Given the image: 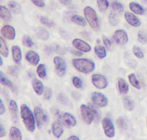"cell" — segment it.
<instances>
[{"instance_id":"cell-1","label":"cell","mask_w":147,"mask_h":140,"mask_svg":"<svg viewBox=\"0 0 147 140\" xmlns=\"http://www.w3.org/2000/svg\"><path fill=\"white\" fill-rule=\"evenodd\" d=\"M21 116L25 127L30 133L35 130L34 116L28 106L23 104L21 105Z\"/></svg>"},{"instance_id":"cell-2","label":"cell","mask_w":147,"mask_h":140,"mask_svg":"<svg viewBox=\"0 0 147 140\" xmlns=\"http://www.w3.org/2000/svg\"><path fill=\"white\" fill-rule=\"evenodd\" d=\"M72 62L73 66L77 70L84 74L90 73L95 69L94 62L88 59H74Z\"/></svg>"},{"instance_id":"cell-3","label":"cell","mask_w":147,"mask_h":140,"mask_svg":"<svg viewBox=\"0 0 147 140\" xmlns=\"http://www.w3.org/2000/svg\"><path fill=\"white\" fill-rule=\"evenodd\" d=\"M83 12L85 18L90 27L95 30H98L99 28V23L95 10L91 7L87 6L84 8Z\"/></svg>"},{"instance_id":"cell-4","label":"cell","mask_w":147,"mask_h":140,"mask_svg":"<svg viewBox=\"0 0 147 140\" xmlns=\"http://www.w3.org/2000/svg\"><path fill=\"white\" fill-rule=\"evenodd\" d=\"M34 116L38 128H41L43 126L46 125L48 122V117L47 113L39 107L34 108Z\"/></svg>"},{"instance_id":"cell-5","label":"cell","mask_w":147,"mask_h":140,"mask_svg":"<svg viewBox=\"0 0 147 140\" xmlns=\"http://www.w3.org/2000/svg\"><path fill=\"white\" fill-rule=\"evenodd\" d=\"M80 109L83 121L86 124H90L95 116L94 111L86 104H82L80 107Z\"/></svg>"},{"instance_id":"cell-6","label":"cell","mask_w":147,"mask_h":140,"mask_svg":"<svg viewBox=\"0 0 147 140\" xmlns=\"http://www.w3.org/2000/svg\"><path fill=\"white\" fill-rule=\"evenodd\" d=\"M91 101L94 105L98 107H104L108 103L107 98L100 92H94L91 96Z\"/></svg>"},{"instance_id":"cell-7","label":"cell","mask_w":147,"mask_h":140,"mask_svg":"<svg viewBox=\"0 0 147 140\" xmlns=\"http://www.w3.org/2000/svg\"><path fill=\"white\" fill-rule=\"evenodd\" d=\"M55 71L59 77H63L67 71V65L65 60L60 56H56L53 58Z\"/></svg>"},{"instance_id":"cell-8","label":"cell","mask_w":147,"mask_h":140,"mask_svg":"<svg viewBox=\"0 0 147 140\" xmlns=\"http://www.w3.org/2000/svg\"><path fill=\"white\" fill-rule=\"evenodd\" d=\"M113 40L118 45H125L127 43L129 40L127 33L124 29H117L113 33Z\"/></svg>"},{"instance_id":"cell-9","label":"cell","mask_w":147,"mask_h":140,"mask_svg":"<svg viewBox=\"0 0 147 140\" xmlns=\"http://www.w3.org/2000/svg\"><path fill=\"white\" fill-rule=\"evenodd\" d=\"M105 134L109 138H113L115 135V128L112 121L107 118H103L102 121Z\"/></svg>"},{"instance_id":"cell-10","label":"cell","mask_w":147,"mask_h":140,"mask_svg":"<svg viewBox=\"0 0 147 140\" xmlns=\"http://www.w3.org/2000/svg\"><path fill=\"white\" fill-rule=\"evenodd\" d=\"M93 85L99 89H103L107 87V81L105 76L100 74H94L91 77Z\"/></svg>"},{"instance_id":"cell-11","label":"cell","mask_w":147,"mask_h":140,"mask_svg":"<svg viewBox=\"0 0 147 140\" xmlns=\"http://www.w3.org/2000/svg\"><path fill=\"white\" fill-rule=\"evenodd\" d=\"M61 122L67 128H71L75 126L76 121L75 117L71 113L65 112L60 115L59 117Z\"/></svg>"},{"instance_id":"cell-12","label":"cell","mask_w":147,"mask_h":140,"mask_svg":"<svg viewBox=\"0 0 147 140\" xmlns=\"http://www.w3.org/2000/svg\"><path fill=\"white\" fill-rule=\"evenodd\" d=\"M72 44L76 48L80 50V51L87 52L90 51L91 50V47L90 44H88L84 40L79 39H74L72 41Z\"/></svg>"},{"instance_id":"cell-13","label":"cell","mask_w":147,"mask_h":140,"mask_svg":"<svg viewBox=\"0 0 147 140\" xmlns=\"http://www.w3.org/2000/svg\"><path fill=\"white\" fill-rule=\"evenodd\" d=\"M125 18L127 22L133 27H138L141 24L140 19L131 12H126L125 13Z\"/></svg>"},{"instance_id":"cell-14","label":"cell","mask_w":147,"mask_h":140,"mask_svg":"<svg viewBox=\"0 0 147 140\" xmlns=\"http://www.w3.org/2000/svg\"><path fill=\"white\" fill-rule=\"evenodd\" d=\"M1 35L5 38L13 40L15 38L16 36V31L15 29L9 25H4L1 29Z\"/></svg>"},{"instance_id":"cell-15","label":"cell","mask_w":147,"mask_h":140,"mask_svg":"<svg viewBox=\"0 0 147 140\" xmlns=\"http://www.w3.org/2000/svg\"><path fill=\"white\" fill-rule=\"evenodd\" d=\"M25 58L27 61L32 65H37L40 61V56L38 54L33 51H28L26 55Z\"/></svg>"},{"instance_id":"cell-16","label":"cell","mask_w":147,"mask_h":140,"mask_svg":"<svg viewBox=\"0 0 147 140\" xmlns=\"http://www.w3.org/2000/svg\"><path fill=\"white\" fill-rule=\"evenodd\" d=\"M9 111L12 119L14 122H16L18 120V106L17 103L14 100H11L9 102Z\"/></svg>"},{"instance_id":"cell-17","label":"cell","mask_w":147,"mask_h":140,"mask_svg":"<svg viewBox=\"0 0 147 140\" xmlns=\"http://www.w3.org/2000/svg\"><path fill=\"white\" fill-rule=\"evenodd\" d=\"M11 52L14 63L19 64L22 59V52L20 47L18 46H13L11 47Z\"/></svg>"},{"instance_id":"cell-18","label":"cell","mask_w":147,"mask_h":140,"mask_svg":"<svg viewBox=\"0 0 147 140\" xmlns=\"http://www.w3.org/2000/svg\"><path fill=\"white\" fill-rule=\"evenodd\" d=\"M129 6L131 11L136 14L142 15L145 13L144 7L137 2H131L129 3Z\"/></svg>"},{"instance_id":"cell-19","label":"cell","mask_w":147,"mask_h":140,"mask_svg":"<svg viewBox=\"0 0 147 140\" xmlns=\"http://www.w3.org/2000/svg\"><path fill=\"white\" fill-rule=\"evenodd\" d=\"M35 32L37 37L42 40H44V41L47 40L49 37V32L45 28L43 27H37L35 29Z\"/></svg>"},{"instance_id":"cell-20","label":"cell","mask_w":147,"mask_h":140,"mask_svg":"<svg viewBox=\"0 0 147 140\" xmlns=\"http://www.w3.org/2000/svg\"><path fill=\"white\" fill-rule=\"evenodd\" d=\"M52 133L54 136L57 138H59L63 133L64 130L62 125L59 122H55L52 126Z\"/></svg>"},{"instance_id":"cell-21","label":"cell","mask_w":147,"mask_h":140,"mask_svg":"<svg viewBox=\"0 0 147 140\" xmlns=\"http://www.w3.org/2000/svg\"><path fill=\"white\" fill-rule=\"evenodd\" d=\"M32 86L36 93L41 96L44 92V86L42 82L38 79H34L32 81Z\"/></svg>"},{"instance_id":"cell-22","label":"cell","mask_w":147,"mask_h":140,"mask_svg":"<svg viewBox=\"0 0 147 140\" xmlns=\"http://www.w3.org/2000/svg\"><path fill=\"white\" fill-rule=\"evenodd\" d=\"M118 86L119 91L121 94H124L129 92V85L122 78H119L118 79Z\"/></svg>"},{"instance_id":"cell-23","label":"cell","mask_w":147,"mask_h":140,"mask_svg":"<svg viewBox=\"0 0 147 140\" xmlns=\"http://www.w3.org/2000/svg\"><path fill=\"white\" fill-rule=\"evenodd\" d=\"M0 82L3 85L8 87L11 90H14V86L11 81L6 77V75L0 70Z\"/></svg>"},{"instance_id":"cell-24","label":"cell","mask_w":147,"mask_h":140,"mask_svg":"<svg viewBox=\"0 0 147 140\" xmlns=\"http://www.w3.org/2000/svg\"><path fill=\"white\" fill-rule=\"evenodd\" d=\"M9 137L11 139L21 140L22 139L21 132L19 128L13 126L10 129Z\"/></svg>"},{"instance_id":"cell-25","label":"cell","mask_w":147,"mask_h":140,"mask_svg":"<svg viewBox=\"0 0 147 140\" xmlns=\"http://www.w3.org/2000/svg\"><path fill=\"white\" fill-rule=\"evenodd\" d=\"M57 100L63 105L69 107H72V104L69 98L63 93H60L57 96Z\"/></svg>"},{"instance_id":"cell-26","label":"cell","mask_w":147,"mask_h":140,"mask_svg":"<svg viewBox=\"0 0 147 140\" xmlns=\"http://www.w3.org/2000/svg\"><path fill=\"white\" fill-rule=\"evenodd\" d=\"M0 17L7 21H10L11 18L9 10L4 6L0 5Z\"/></svg>"},{"instance_id":"cell-27","label":"cell","mask_w":147,"mask_h":140,"mask_svg":"<svg viewBox=\"0 0 147 140\" xmlns=\"http://www.w3.org/2000/svg\"><path fill=\"white\" fill-rule=\"evenodd\" d=\"M8 6L11 12L14 14H19L21 12V6L17 2L10 1L8 2Z\"/></svg>"},{"instance_id":"cell-28","label":"cell","mask_w":147,"mask_h":140,"mask_svg":"<svg viewBox=\"0 0 147 140\" xmlns=\"http://www.w3.org/2000/svg\"><path fill=\"white\" fill-rule=\"evenodd\" d=\"M123 104L125 108L127 111H131L134 108V104L133 101L128 96H125L123 97Z\"/></svg>"},{"instance_id":"cell-29","label":"cell","mask_w":147,"mask_h":140,"mask_svg":"<svg viewBox=\"0 0 147 140\" xmlns=\"http://www.w3.org/2000/svg\"><path fill=\"white\" fill-rule=\"evenodd\" d=\"M0 53L2 56L7 58L9 55V50L5 39L0 36Z\"/></svg>"},{"instance_id":"cell-30","label":"cell","mask_w":147,"mask_h":140,"mask_svg":"<svg viewBox=\"0 0 147 140\" xmlns=\"http://www.w3.org/2000/svg\"><path fill=\"white\" fill-rule=\"evenodd\" d=\"M94 51L97 56L100 59H103L106 57L107 52L104 46H96L94 47Z\"/></svg>"},{"instance_id":"cell-31","label":"cell","mask_w":147,"mask_h":140,"mask_svg":"<svg viewBox=\"0 0 147 140\" xmlns=\"http://www.w3.org/2000/svg\"><path fill=\"white\" fill-rule=\"evenodd\" d=\"M71 21L74 23H75L78 25H80V26L84 27V26L86 25V20L83 17L79 16V15L75 14V15L72 16L71 17Z\"/></svg>"},{"instance_id":"cell-32","label":"cell","mask_w":147,"mask_h":140,"mask_svg":"<svg viewBox=\"0 0 147 140\" xmlns=\"http://www.w3.org/2000/svg\"><path fill=\"white\" fill-rule=\"evenodd\" d=\"M128 79H129V81L130 82V83L131 84V85L137 88V89H140L141 88V86H140V82L139 81H138L136 75L133 73H131L129 75H128Z\"/></svg>"},{"instance_id":"cell-33","label":"cell","mask_w":147,"mask_h":140,"mask_svg":"<svg viewBox=\"0 0 147 140\" xmlns=\"http://www.w3.org/2000/svg\"><path fill=\"white\" fill-rule=\"evenodd\" d=\"M137 40L142 44L147 43V33L144 31H139L137 33Z\"/></svg>"},{"instance_id":"cell-34","label":"cell","mask_w":147,"mask_h":140,"mask_svg":"<svg viewBox=\"0 0 147 140\" xmlns=\"http://www.w3.org/2000/svg\"><path fill=\"white\" fill-rule=\"evenodd\" d=\"M111 6L114 11L115 12H118V13H121L124 10V7L123 5L119 2L118 1H114L111 3Z\"/></svg>"},{"instance_id":"cell-35","label":"cell","mask_w":147,"mask_h":140,"mask_svg":"<svg viewBox=\"0 0 147 140\" xmlns=\"http://www.w3.org/2000/svg\"><path fill=\"white\" fill-rule=\"evenodd\" d=\"M99 9L102 12H105L109 6V3L107 0H96Z\"/></svg>"},{"instance_id":"cell-36","label":"cell","mask_w":147,"mask_h":140,"mask_svg":"<svg viewBox=\"0 0 147 140\" xmlns=\"http://www.w3.org/2000/svg\"><path fill=\"white\" fill-rule=\"evenodd\" d=\"M37 73L39 77L44 78L47 75V71L45 66L44 64H39L37 68Z\"/></svg>"},{"instance_id":"cell-37","label":"cell","mask_w":147,"mask_h":140,"mask_svg":"<svg viewBox=\"0 0 147 140\" xmlns=\"http://www.w3.org/2000/svg\"><path fill=\"white\" fill-rule=\"evenodd\" d=\"M109 21L110 24H111L113 26H115L117 25V24L119 22V20H118V16L115 12H111L110 13L109 16Z\"/></svg>"},{"instance_id":"cell-38","label":"cell","mask_w":147,"mask_h":140,"mask_svg":"<svg viewBox=\"0 0 147 140\" xmlns=\"http://www.w3.org/2000/svg\"><path fill=\"white\" fill-rule=\"evenodd\" d=\"M40 21L41 24L44 25L45 26L48 28H52L55 26V23L51 20L45 17H41L40 18Z\"/></svg>"},{"instance_id":"cell-39","label":"cell","mask_w":147,"mask_h":140,"mask_svg":"<svg viewBox=\"0 0 147 140\" xmlns=\"http://www.w3.org/2000/svg\"><path fill=\"white\" fill-rule=\"evenodd\" d=\"M22 42L23 45L26 47H32L33 45V42L32 39L27 35H25L22 37Z\"/></svg>"},{"instance_id":"cell-40","label":"cell","mask_w":147,"mask_h":140,"mask_svg":"<svg viewBox=\"0 0 147 140\" xmlns=\"http://www.w3.org/2000/svg\"><path fill=\"white\" fill-rule=\"evenodd\" d=\"M133 52L134 55L138 58L142 59L144 58V55L141 48L137 46H134L133 47Z\"/></svg>"},{"instance_id":"cell-41","label":"cell","mask_w":147,"mask_h":140,"mask_svg":"<svg viewBox=\"0 0 147 140\" xmlns=\"http://www.w3.org/2000/svg\"><path fill=\"white\" fill-rule=\"evenodd\" d=\"M72 84L74 86L77 88V89H80L82 86V81L78 77H74L72 78Z\"/></svg>"},{"instance_id":"cell-42","label":"cell","mask_w":147,"mask_h":140,"mask_svg":"<svg viewBox=\"0 0 147 140\" xmlns=\"http://www.w3.org/2000/svg\"><path fill=\"white\" fill-rule=\"evenodd\" d=\"M18 68L16 66H10L7 69L9 74L13 76H17L18 74Z\"/></svg>"},{"instance_id":"cell-43","label":"cell","mask_w":147,"mask_h":140,"mask_svg":"<svg viewBox=\"0 0 147 140\" xmlns=\"http://www.w3.org/2000/svg\"><path fill=\"white\" fill-rule=\"evenodd\" d=\"M52 95V90L49 88H47L45 89L44 92V97L46 100H49Z\"/></svg>"},{"instance_id":"cell-44","label":"cell","mask_w":147,"mask_h":140,"mask_svg":"<svg viewBox=\"0 0 147 140\" xmlns=\"http://www.w3.org/2000/svg\"><path fill=\"white\" fill-rule=\"evenodd\" d=\"M117 124H118V127H120V128H122V129H124V128H125L126 127V123H125V120H124L123 118H119L117 120Z\"/></svg>"},{"instance_id":"cell-45","label":"cell","mask_w":147,"mask_h":140,"mask_svg":"<svg viewBox=\"0 0 147 140\" xmlns=\"http://www.w3.org/2000/svg\"><path fill=\"white\" fill-rule=\"evenodd\" d=\"M102 40H103V44H105L106 47L109 48H110L111 47V41L110 40V39L108 37H107L105 36H103Z\"/></svg>"},{"instance_id":"cell-46","label":"cell","mask_w":147,"mask_h":140,"mask_svg":"<svg viewBox=\"0 0 147 140\" xmlns=\"http://www.w3.org/2000/svg\"><path fill=\"white\" fill-rule=\"evenodd\" d=\"M6 135V131L3 123L0 120V138L3 137Z\"/></svg>"},{"instance_id":"cell-47","label":"cell","mask_w":147,"mask_h":140,"mask_svg":"<svg viewBox=\"0 0 147 140\" xmlns=\"http://www.w3.org/2000/svg\"><path fill=\"white\" fill-rule=\"evenodd\" d=\"M31 1L37 6L40 7H42L45 6V3L44 0H31Z\"/></svg>"},{"instance_id":"cell-48","label":"cell","mask_w":147,"mask_h":140,"mask_svg":"<svg viewBox=\"0 0 147 140\" xmlns=\"http://www.w3.org/2000/svg\"><path fill=\"white\" fill-rule=\"evenodd\" d=\"M6 111V108L5 106V104L2 100V99L0 98V115H3Z\"/></svg>"},{"instance_id":"cell-49","label":"cell","mask_w":147,"mask_h":140,"mask_svg":"<svg viewBox=\"0 0 147 140\" xmlns=\"http://www.w3.org/2000/svg\"><path fill=\"white\" fill-rule=\"evenodd\" d=\"M70 52L74 55H76V56H82L83 55L82 52L79 51H76V50H73V49H71L70 50Z\"/></svg>"},{"instance_id":"cell-50","label":"cell","mask_w":147,"mask_h":140,"mask_svg":"<svg viewBox=\"0 0 147 140\" xmlns=\"http://www.w3.org/2000/svg\"><path fill=\"white\" fill-rule=\"evenodd\" d=\"M59 1L64 5H68L71 3L72 0H59Z\"/></svg>"},{"instance_id":"cell-51","label":"cell","mask_w":147,"mask_h":140,"mask_svg":"<svg viewBox=\"0 0 147 140\" xmlns=\"http://www.w3.org/2000/svg\"><path fill=\"white\" fill-rule=\"evenodd\" d=\"M68 139H69V140H71V139H74V140H79V139H79V137H76V136H75V135H72V136L69 137L68 138Z\"/></svg>"},{"instance_id":"cell-52","label":"cell","mask_w":147,"mask_h":140,"mask_svg":"<svg viewBox=\"0 0 147 140\" xmlns=\"http://www.w3.org/2000/svg\"><path fill=\"white\" fill-rule=\"evenodd\" d=\"M3 64V61H2V58L1 56H0V66H2Z\"/></svg>"},{"instance_id":"cell-53","label":"cell","mask_w":147,"mask_h":140,"mask_svg":"<svg viewBox=\"0 0 147 140\" xmlns=\"http://www.w3.org/2000/svg\"><path fill=\"white\" fill-rule=\"evenodd\" d=\"M3 0H0V2H1V1H2Z\"/></svg>"},{"instance_id":"cell-54","label":"cell","mask_w":147,"mask_h":140,"mask_svg":"<svg viewBox=\"0 0 147 140\" xmlns=\"http://www.w3.org/2000/svg\"><path fill=\"white\" fill-rule=\"evenodd\" d=\"M146 122H147V117H146Z\"/></svg>"}]
</instances>
